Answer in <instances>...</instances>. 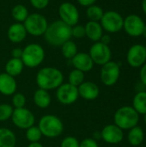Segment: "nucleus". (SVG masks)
Returning a JSON list of instances; mask_svg holds the SVG:
<instances>
[{"label": "nucleus", "mask_w": 146, "mask_h": 147, "mask_svg": "<svg viewBox=\"0 0 146 147\" xmlns=\"http://www.w3.org/2000/svg\"><path fill=\"white\" fill-rule=\"evenodd\" d=\"M71 37V27L61 20L55 21L48 25L44 34L45 40L54 47H61Z\"/></svg>", "instance_id": "f257e3e1"}, {"label": "nucleus", "mask_w": 146, "mask_h": 147, "mask_svg": "<svg viewBox=\"0 0 146 147\" xmlns=\"http://www.w3.org/2000/svg\"><path fill=\"white\" fill-rule=\"evenodd\" d=\"M63 73L55 67L41 68L36 75V84L39 89L47 91L58 89L63 84Z\"/></svg>", "instance_id": "f03ea898"}, {"label": "nucleus", "mask_w": 146, "mask_h": 147, "mask_svg": "<svg viewBox=\"0 0 146 147\" xmlns=\"http://www.w3.org/2000/svg\"><path fill=\"white\" fill-rule=\"evenodd\" d=\"M139 115L131 106L120 108L114 115V124L122 130H130L139 123Z\"/></svg>", "instance_id": "7ed1b4c3"}, {"label": "nucleus", "mask_w": 146, "mask_h": 147, "mask_svg": "<svg viewBox=\"0 0 146 147\" xmlns=\"http://www.w3.org/2000/svg\"><path fill=\"white\" fill-rule=\"evenodd\" d=\"M38 127L40 128L42 136L53 139L60 136L64 131V125L61 120L53 115H46L39 121Z\"/></svg>", "instance_id": "20e7f679"}, {"label": "nucleus", "mask_w": 146, "mask_h": 147, "mask_svg": "<svg viewBox=\"0 0 146 147\" xmlns=\"http://www.w3.org/2000/svg\"><path fill=\"white\" fill-rule=\"evenodd\" d=\"M45 59V51L43 47L36 43L27 45L22 49V61L24 66L28 68H35L39 66Z\"/></svg>", "instance_id": "39448f33"}, {"label": "nucleus", "mask_w": 146, "mask_h": 147, "mask_svg": "<svg viewBox=\"0 0 146 147\" xmlns=\"http://www.w3.org/2000/svg\"><path fill=\"white\" fill-rule=\"evenodd\" d=\"M23 25L27 30V33L32 36H41L44 35L47 27L48 22L46 18L39 13L29 14L27 19L24 21Z\"/></svg>", "instance_id": "423d86ee"}, {"label": "nucleus", "mask_w": 146, "mask_h": 147, "mask_svg": "<svg viewBox=\"0 0 146 147\" xmlns=\"http://www.w3.org/2000/svg\"><path fill=\"white\" fill-rule=\"evenodd\" d=\"M100 22L103 30L108 33H117L123 28L124 18L119 12L108 10L104 12Z\"/></svg>", "instance_id": "0eeeda50"}, {"label": "nucleus", "mask_w": 146, "mask_h": 147, "mask_svg": "<svg viewBox=\"0 0 146 147\" xmlns=\"http://www.w3.org/2000/svg\"><path fill=\"white\" fill-rule=\"evenodd\" d=\"M94 64L103 65L111 60L112 52L108 45L103 44L101 41L95 42L89 48V53Z\"/></svg>", "instance_id": "6e6552de"}, {"label": "nucleus", "mask_w": 146, "mask_h": 147, "mask_svg": "<svg viewBox=\"0 0 146 147\" xmlns=\"http://www.w3.org/2000/svg\"><path fill=\"white\" fill-rule=\"evenodd\" d=\"M120 75V65L114 61H109L102 65L100 78L102 83L106 86L114 85Z\"/></svg>", "instance_id": "1a4fd4ad"}, {"label": "nucleus", "mask_w": 146, "mask_h": 147, "mask_svg": "<svg viewBox=\"0 0 146 147\" xmlns=\"http://www.w3.org/2000/svg\"><path fill=\"white\" fill-rule=\"evenodd\" d=\"M11 121L16 127L27 130L34 126L35 118L34 114L29 109L26 108H21L14 109L11 115Z\"/></svg>", "instance_id": "9d476101"}, {"label": "nucleus", "mask_w": 146, "mask_h": 147, "mask_svg": "<svg viewBox=\"0 0 146 147\" xmlns=\"http://www.w3.org/2000/svg\"><path fill=\"white\" fill-rule=\"evenodd\" d=\"M56 97L63 105L73 104L79 97L77 87L73 86L69 83L62 84L57 89Z\"/></svg>", "instance_id": "9b49d317"}, {"label": "nucleus", "mask_w": 146, "mask_h": 147, "mask_svg": "<svg viewBox=\"0 0 146 147\" xmlns=\"http://www.w3.org/2000/svg\"><path fill=\"white\" fill-rule=\"evenodd\" d=\"M145 23L143 19L135 14L127 16L123 22V28L132 37H139L143 34Z\"/></svg>", "instance_id": "f8f14e48"}, {"label": "nucleus", "mask_w": 146, "mask_h": 147, "mask_svg": "<svg viewBox=\"0 0 146 147\" xmlns=\"http://www.w3.org/2000/svg\"><path fill=\"white\" fill-rule=\"evenodd\" d=\"M59 15L60 20L71 27L77 24L80 16L77 6L69 2H65L59 5Z\"/></svg>", "instance_id": "ddd939ff"}, {"label": "nucleus", "mask_w": 146, "mask_h": 147, "mask_svg": "<svg viewBox=\"0 0 146 147\" xmlns=\"http://www.w3.org/2000/svg\"><path fill=\"white\" fill-rule=\"evenodd\" d=\"M126 60L130 66L133 68L141 67L146 62V48L141 44L132 46L126 54Z\"/></svg>", "instance_id": "4468645a"}, {"label": "nucleus", "mask_w": 146, "mask_h": 147, "mask_svg": "<svg viewBox=\"0 0 146 147\" xmlns=\"http://www.w3.org/2000/svg\"><path fill=\"white\" fill-rule=\"evenodd\" d=\"M102 140L106 143L111 145H116L123 140L124 134L123 130L117 127L115 124H109L105 126L101 132Z\"/></svg>", "instance_id": "2eb2a0df"}, {"label": "nucleus", "mask_w": 146, "mask_h": 147, "mask_svg": "<svg viewBox=\"0 0 146 147\" xmlns=\"http://www.w3.org/2000/svg\"><path fill=\"white\" fill-rule=\"evenodd\" d=\"M71 60L74 68L83 72L91 71L95 65L89 54L87 53H77Z\"/></svg>", "instance_id": "dca6fc26"}, {"label": "nucleus", "mask_w": 146, "mask_h": 147, "mask_svg": "<svg viewBox=\"0 0 146 147\" xmlns=\"http://www.w3.org/2000/svg\"><path fill=\"white\" fill-rule=\"evenodd\" d=\"M78 95L86 101H93L99 96V87L93 82H83L78 87Z\"/></svg>", "instance_id": "f3484780"}, {"label": "nucleus", "mask_w": 146, "mask_h": 147, "mask_svg": "<svg viewBox=\"0 0 146 147\" xmlns=\"http://www.w3.org/2000/svg\"><path fill=\"white\" fill-rule=\"evenodd\" d=\"M27 30L22 22H15L11 24L7 31L8 39L12 43H21L23 41L27 36Z\"/></svg>", "instance_id": "a211bd4d"}, {"label": "nucleus", "mask_w": 146, "mask_h": 147, "mask_svg": "<svg viewBox=\"0 0 146 147\" xmlns=\"http://www.w3.org/2000/svg\"><path fill=\"white\" fill-rule=\"evenodd\" d=\"M17 88V84L14 77L6 72L0 74V93L4 96L14 95Z\"/></svg>", "instance_id": "6ab92c4d"}, {"label": "nucleus", "mask_w": 146, "mask_h": 147, "mask_svg": "<svg viewBox=\"0 0 146 147\" xmlns=\"http://www.w3.org/2000/svg\"><path fill=\"white\" fill-rule=\"evenodd\" d=\"M85 28V36H87L90 40L94 42L100 41L102 34H103V28L99 22H92L89 21Z\"/></svg>", "instance_id": "aec40b11"}, {"label": "nucleus", "mask_w": 146, "mask_h": 147, "mask_svg": "<svg viewBox=\"0 0 146 147\" xmlns=\"http://www.w3.org/2000/svg\"><path fill=\"white\" fill-rule=\"evenodd\" d=\"M51 96L47 90L38 89L34 94V102L40 109H46L51 104Z\"/></svg>", "instance_id": "412c9836"}, {"label": "nucleus", "mask_w": 146, "mask_h": 147, "mask_svg": "<svg viewBox=\"0 0 146 147\" xmlns=\"http://www.w3.org/2000/svg\"><path fill=\"white\" fill-rule=\"evenodd\" d=\"M24 68V65L21 59L11 58L5 65V72L12 77L19 76Z\"/></svg>", "instance_id": "4be33fe9"}, {"label": "nucleus", "mask_w": 146, "mask_h": 147, "mask_svg": "<svg viewBox=\"0 0 146 147\" xmlns=\"http://www.w3.org/2000/svg\"><path fill=\"white\" fill-rule=\"evenodd\" d=\"M16 138L15 134L8 128H0V147H15Z\"/></svg>", "instance_id": "5701e85b"}, {"label": "nucleus", "mask_w": 146, "mask_h": 147, "mask_svg": "<svg viewBox=\"0 0 146 147\" xmlns=\"http://www.w3.org/2000/svg\"><path fill=\"white\" fill-rule=\"evenodd\" d=\"M132 107L137 111L139 115H145L146 91H139L134 96Z\"/></svg>", "instance_id": "b1692460"}, {"label": "nucleus", "mask_w": 146, "mask_h": 147, "mask_svg": "<svg viewBox=\"0 0 146 147\" xmlns=\"http://www.w3.org/2000/svg\"><path fill=\"white\" fill-rule=\"evenodd\" d=\"M127 138H128V142L132 146H138L141 145L144 141V138H145L144 131L140 127L136 126L130 129Z\"/></svg>", "instance_id": "393cba45"}, {"label": "nucleus", "mask_w": 146, "mask_h": 147, "mask_svg": "<svg viewBox=\"0 0 146 147\" xmlns=\"http://www.w3.org/2000/svg\"><path fill=\"white\" fill-rule=\"evenodd\" d=\"M28 15V10L27 7L23 4H16L13 7L11 10V16L16 21V22L23 23Z\"/></svg>", "instance_id": "a878e982"}, {"label": "nucleus", "mask_w": 146, "mask_h": 147, "mask_svg": "<svg viewBox=\"0 0 146 147\" xmlns=\"http://www.w3.org/2000/svg\"><path fill=\"white\" fill-rule=\"evenodd\" d=\"M61 52L65 59H71L77 53V46L74 41L69 40L61 46Z\"/></svg>", "instance_id": "bb28decb"}, {"label": "nucleus", "mask_w": 146, "mask_h": 147, "mask_svg": "<svg viewBox=\"0 0 146 147\" xmlns=\"http://www.w3.org/2000/svg\"><path fill=\"white\" fill-rule=\"evenodd\" d=\"M103 14H104L103 9L100 6L96 4L89 6L86 10V16L88 19L92 22H100Z\"/></svg>", "instance_id": "cd10ccee"}, {"label": "nucleus", "mask_w": 146, "mask_h": 147, "mask_svg": "<svg viewBox=\"0 0 146 147\" xmlns=\"http://www.w3.org/2000/svg\"><path fill=\"white\" fill-rule=\"evenodd\" d=\"M68 81L69 84H71V85L78 87L81 84L84 82V72L77 69L72 70L69 74Z\"/></svg>", "instance_id": "c85d7f7f"}, {"label": "nucleus", "mask_w": 146, "mask_h": 147, "mask_svg": "<svg viewBox=\"0 0 146 147\" xmlns=\"http://www.w3.org/2000/svg\"><path fill=\"white\" fill-rule=\"evenodd\" d=\"M42 137V134L40 130V128L35 126H32L31 127L28 128L26 130V139L30 142H40V139Z\"/></svg>", "instance_id": "c756f323"}, {"label": "nucleus", "mask_w": 146, "mask_h": 147, "mask_svg": "<svg viewBox=\"0 0 146 147\" xmlns=\"http://www.w3.org/2000/svg\"><path fill=\"white\" fill-rule=\"evenodd\" d=\"M14 108L7 103L0 104V121H6L11 118Z\"/></svg>", "instance_id": "7c9ffc66"}, {"label": "nucleus", "mask_w": 146, "mask_h": 147, "mask_svg": "<svg viewBox=\"0 0 146 147\" xmlns=\"http://www.w3.org/2000/svg\"><path fill=\"white\" fill-rule=\"evenodd\" d=\"M26 104V97L22 93H15L12 96V107L15 109L24 108Z\"/></svg>", "instance_id": "2f4dec72"}, {"label": "nucleus", "mask_w": 146, "mask_h": 147, "mask_svg": "<svg viewBox=\"0 0 146 147\" xmlns=\"http://www.w3.org/2000/svg\"><path fill=\"white\" fill-rule=\"evenodd\" d=\"M79 145L80 143L77 139L73 136H67L62 140L60 147H79Z\"/></svg>", "instance_id": "473e14b6"}, {"label": "nucleus", "mask_w": 146, "mask_h": 147, "mask_svg": "<svg viewBox=\"0 0 146 147\" xmlns=\"http://www.w3.org/2000/svg\"><path fill=\"white\" fill-rule=\"evenodd\" d=\"M71 35L75 38L80 39L85 36V28L83 25L77 24L71 27Z\"/></svg>", "instance_id": "72a5a7b5"}, {"label": "nucleus", "mask_w": 146, "mask_h": 147, "mask_svg": "<svg viewBox=\"0 0 146 147\" xmlns=\"http://www.w3.org/2000/svg\"><path fill=\"white\" fill-rule=\"evenodd\" d=\"M32 6L37 9H43L49 4V0H29Z\"/></svg>", "instance_id": "f704fd0d"}, {"label": "nucleus", "mask_w": 146, "mask_h": 147, "mask_svg": "<svg viewBox=\"0 0 146 147\" xmlns=\"http://www.w3.org/2000/svg\"><path fill=\"white\" fill-rule=\"evenodd\" d=\"M79 147H99L96 140L91 138L84 139L79 145Z\"/></svg>", "instance_id": "c9c22d12"}, {"label": "nucleus", "mask_w": 146, "mask_h": 147, "mask_svg": "<svg viewBox=\"0 0 146 147\" xmlns=\"http://www.w3.org/2000/svg\"><path fill=\"white\" fill-rule=\"evenodd\" d=\"M139 78L141 83L146 86V62L141 66L140 71H139Z\"/></svg>", "instance_id": "e433bc0d"}, {"label": "nucleus", "mask_w": 146, "mask_h": 147, "mask_svg": "<svg viewBox=\"0 0 146 147\" xmlns=\"http://www.w3.org/2000/svg\"><path fill=\"white\" fill-rule=\"evenodd\" d=\"M11 55H12V58L21 59L22 58V48H19V47L14 48L11 51Z\"/></svg>", "instance_id": "4c0bfd02"}, {"label": "nucleus", "mask_w": 146, "mask_h": 147, "mask_svg": "<svg viewBox=\"0 0 146 147\" xmlns=\"http://www.w3.org/2000/svg\"><path fill=\"white\" fill-rule=\"evenodd\" d=\"M96 1L97 0H77L78 3L84 7H89L90 5H93V4H95V3Z\"/></svg>", "instance_id": "58836bf2"}, {"label": "nucleus", "mask_w": 146, "mask_h": 147, "mask_svg": "<svg viewBox=\"0 0 146 147\" xmlns=\"http://www.w3.org/2000/svg\"><path fill=\"white\" fill-rule=\"evenodd\" d=\"M100 41L103 44H106V45H108L110 42H111V36L109 34H102Z\"/></svg>", "instance_id": "ea45409f"}, {"label": "nucleus", "mask_w": 146, "mask_h": 147, "mask_svg": "<svg viewBox=\"0 0 146 147\" xmlns=\"http://www.w3.org/2000/svg\"><path fill=\"white\" fill-rule=\"evenodd\" d=\"M28 147H44L42 144H40V142H33V143H30Z\"/></svg>", "instance_id": "a19ab883"}, {"label": "nucleus", "mask_w": 146, "mask_h": 147, "mask_svg": "<svg viewBox=\"0 0 146 147\" xmlns=\"http://www.w3.org/2000/svg\"><path fill=\"white\" fill-rule=\"evenodd\" d=\"M92 139H94L95 140H100V139H102V136H101V132H96V133L94 134V138H92Z\"/></svg>", "instance_id": "79ce46f5"}, {"label": "nucleus", "mask_w": 146, "mask_h": 147, "mask_svg": "<svg viewBox=\"0 0 146 147\" xmlns=\"http://www.w3.org/2000/svg\"><path fill=\"white\" fill-rule=\"evenodd\" d=\"M142 9L146 15V0H142Z\"/></svg>", "instance_id": "37998d69"}, {"label": "nucleus", "mask_w": 146, "mask_h": 147, "mask_svg": "<svg viewBox=\"0 0 146 147\" xmlns=\"http://www.w3.org/2000/svg\"><path fill=\"white\" fill-rule=\"evenodd\" d=\"M142 35H144V37L146 39V24L145 26V28H144V31H143V34Z\"/></svg>", "instance_id": "c03bdc74"}, {"label": "nucleus", "mask_w": 146, "mask_h": 147, "mask_svg": "<svg viewBox=\"0 0 146 147\" xmlns=\"http://www.w3.org/2000/svg\"><path fill=\"white\" fill-rule=\"evenodd\" d=\"M144 121H145V123L146 125V114L145 115H144Z\"/></svg>", "instance_id": "a18cd8bd"}, {"label": "nucleus", "mask_w": 146, "mask_h": 147, "mask_svg": "<svg viewBox=\"0 0 146 147\" xmlns=\"http://www.w3.org/2000/svg\"><path fill=\"white\" fill-rule=\"evenodd\" d=\"M145 48H146V47H145Z\"/></svg>", "instance_id": "49530a36"}]
</instances>
